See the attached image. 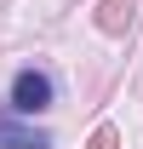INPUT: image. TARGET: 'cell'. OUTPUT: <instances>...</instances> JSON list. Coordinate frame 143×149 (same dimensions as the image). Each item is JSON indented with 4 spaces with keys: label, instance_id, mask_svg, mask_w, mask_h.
Listing matches in <instances>:
<instances>
[{
    "label": "cell",
    "instance_id": "cell-1",
    "mask_svg": "<svg viewBox=\"0 0 143 149\" xmlns=\"http://www.w3.org/2000/svg\"><path fill=\"white\" fill-rule=\"evenodd\" d=\"M52 97H57V86H52L46 69H17V74H12V109H17V115L35 120L40 109H52Z\"/></svg>",
    "mask_w": 143,
    "mask_h": 149
},
{
    "label": "cell",
    "instance_id": "cell-3",
    "mask_svg": "<svg viewBox=\"0 0 143 149\" xmlns=\"http://www.w3.org/2000/svg\"><path fill=\"white\" fill-rule=\"evenodd\" d=\"M92 149H115V132L103 126V132H97V138H92Z\"/></svg>",
    "mask_w": 143,
    "mask_h": 149
},
{
    "label": "cell",
    "instance_id": "cell-2",
    "mask_svg": "<svg viewBox=\"0 0 143 149\" xmlns=\"http://www.w3.org/2000/svg\"><path fill=\"white\" fill-rule=\"evenodd\" d=\"M0 149H52V138L23 120H0Z\"/></svg>",
    "mask_w": 143,
    "mask_h": 149
}]
</instances>
